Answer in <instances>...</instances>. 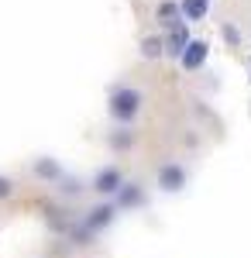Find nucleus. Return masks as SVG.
I'll return each instance as SVG.
<instances>
[{
    "mask_svg": "<svg viewBox=\"0 0 251 258\" xmlns=\"http://www.w3.org/2000/svg\"><path fill=\"white\" fill-rule=\"evenodd\" d=\"M114 203H117V210H120V207H141V203H145V189H141L138 182H124L120 193L114 197Z\"/></svg>",
    "mask_w": 251,
    "mask_h": 258,
    "instance_id": "obj_8",
    "label": "nucleus"
},
{
    "mask_svg": "<svg viewBox=\"0 0 251 258\" xmlns=\"http://www.w3.org/2000/svg\"><path fill=\"white\" fill-rule=\"evenodd\" d=\"M220 31H224V41H227V45H231V48H237V45H241V31H237V28H234L231 21H227V24H224V28H220Z\"/></svg>",
    "mask_w": 251,
    "mask_h": 258,
    "instance_id": "obj_13",
    "label": "nucleus"
},
{
    "mask_svg": "<svg viewBox=\"0 0 251 258\" xmlns=\"http://www.w3.org/2000/svg\"><path fill=\"white\" fill-rule=\"evenodd\" d=\"M138 48H141V59L155 62V59H162V55H165V38H162V35H145Z\"/></svg>",
    "mask_w": 251,
    "mask_h": 258,
    "instance_id": "obj_10",
    "label": "nucleus"
},
{
    "mask_svg": "<svg viewBox=\"0 0 251 258\" xmlns=\"http://www.w3.org/2000/svg\"><path fill=\"white\" fill-rule=\"evenodd\" d=\"M58 189H62V193H79V182H76V179H66Z\"/></svg>",
    "mask_w": 251,
    "mask_h": 258,
    "instance_id": "obj_15",
    "label": "nucleus"
},
{
    "mask_svg": "<svg viewBox=\"0 0 251 258\" xmlns=\"http://www.w3.org/2000/svg\"><path fill=\"white\" fill-rule=\"evenodd\" d=\"M120 186H124V176H120V169H114V165H103L97 176H93V189H97L100 197H117L120 193Z\"/></svg>",
    "mask_w": 251,
    "mask_h": 258,
    "instance_id": "obj_4",
    "label": "nucleus"
},
{
    "mask_svg": "<svg viewBox=\"0 0 251 258\" xmlns=\"http://www.w3.org/2000/svg\"><path fill=\"white\" fill-rule=\"evenodd\" d=\"M114 217H117V203H114V200H103V203H97V207L83 217L79 227H83V231H90V234H97V231H103Z\"/></svg>",
    "mask_w": 251,
    "mask_h": 258,
    "instance_id": "obj_2",
    "label": "nucleus"
},
{
    "mask_svg": "<svg viewBox=\"0 0 251 258\" xmlns=\"http://www.w3.org/2000/svg\"><path fill=\"white\" fill-rule=\"evenodd\" d=\"M186 165H179V162H165L162 169H158V189L162 193H182V186H186Z\"/></svg>",
    "mask_w": 251,
    "mask_h": 258,
    "instance_id": "obj_3",
    "label": "nucleus"
},
{
    "mask_svg": "<svg viewBox=\"0 0 251 258\" xmlns=\"http://www.w3.org/2000/svg\"><path fill=\"white\" fill-rule=\"evenodd\" d=\"M248 66H251V55H248Z\"/></svg>",
    "mask_w": 251,
    "mask_h": 258,
    "instance_id": "obj_16",
    "label": "nucleus"
},
{
    "mask_svg": "<svg viewBox=\"0 0 251 258\" xmlns=\"http://www.w3.org/2000/svg\"><path fill=\"white\" fill-rule=\"evenodd\" d=\"M141 107H145V97H141V90H135V86H114L110 97H107V114L120 127H128L131 120H138Z\"/></svg>",
    "mask_w": 251,
    "mask_h": 258,
    "instance_id": "obj_1",
    "label": "nucleus"
},
{
    "mask_svg": "<svg viewBox=\"0 0 251 258\" xmlns=\"http://www.w3.org/2000/svg\"><path fill=\"white\" fill-rule=\"evenodd\" d=\"M207 59H210V45H207L203 38H193L190 45H186V52H182L179 66H182L186 73H196V69H203V66H207Z\"/></svg>",
    "mask_w": 251,
    "mask_h": 258,
    "instance_id": "obj_5",
    "label": "nucleus"
},
{
    "mask_svg": "<svg viewBox=\"0 0 251 258\" xmlns=\"http://www.w3.org/2000/svg\"><path fill=\"white\" fill-rule=\"evenodd\" d=\"M155 18H158V24H162L165 31H172L175 24H182V14H179V0H162V4L155 7Z\"/></svg>",
    "mask_w": 251,
    "mask_h": 258,
    "instance_id": "obj_7",
    "label": "nucleus"
},
{
    "mask_svg": "<svg viewBox=\"0 0 251 258\" xmlns=\"http://www.w3.org/2000/svg\"><path fill=\"white\" fill-rule=\"evenodd\" d=\"M179 14L182 21H203L210 14V0H179Z\"/></svg>",
    "mask_w": 251,
    "mask_h": 258,
    "instance_id": "obj_9",
    "label": "nucleus"
},
{
    "mask_svg": "<svg viewBox=\"0 0 251 258\" xmlns=\"http://www.w3.org/2000/svg\"><path fill=\"white\" fill-rule=\"evenodd\" d=\"M135 145V131L131 127H117V131H110V148L114 152H128Z\"/></svg>",
    "mask_w": 251,
    "mask_h": 258,
    "instance_id": "obj_12",
    "label": "nucleus"
},
{
    "mask_svg": "<svg viewBox=\"0 0 251 258\" xmlns=\"http://www.w3.org/2000/svg\"><path fill=\"white\" fill-rule=\"evenodd\" d=\"M11 193H14V182H11L7 176H0V200H7Z\"/></svg>",
    "mask_w": 251,
    "mask_h": 258,
    "instance_id": "obj_14",
    "label": "nucleus"
},
{
    "mask_svg": "<svg viewBox=\"0 0 251 258\" xmlns=\"http://www.w3.org/2000/svg\"><path fill=\"white\" fill-rule=\"evenodd\" d=\"M193 41V35H190V28H186V21L182 24H175L172 31H165V55L169 59H182V52H186V45Z\"/></svg>",
    "mask_w": 251,
    "mask_h": 258,
    "instance_id": "obj_6",
    "label": "nucleus"
},
{
    "mask_svg": "<svg viewBox=\"0 0 251 258\" xmlns=\"http://www.w3.org/2000/svg\"><path fill=\"white\" fill-rule=\"evenodd\" d=\"M35 176L48 179V182H58V179H62V165H58L55 159H48V155H45V159H35Z\"/></svg>",
    "mask_w": 251,
    "mask_h": 258,
    "instance_id": "obj_11",
    "label": "nucleus"
}]
</instances>
